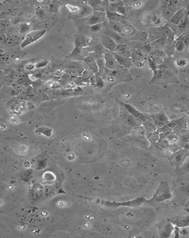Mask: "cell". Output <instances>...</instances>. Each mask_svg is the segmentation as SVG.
<instances>
[{"mask_svg": "<svg viewBox=\"0 0 189 238\" xmlns=\"http://www.w3.org/2000/svg\"><path fill=\"white\" fill-rule=\"evenodd\" d=\"M172 198L171 188L168 182L166 180H162L159 183L158 187L157 189L152 197L147 200L146 204H152L161 202L169 200Z\"/></svg>", "mask_w": 189, "mask_h": 238, "instance_id": "1", "label": "cell"}, {"mask_svg": "<svg viewBox=\"0 0 189 238\" xmlns=\"http://www.w3.org/2000/svg\"><path fill=\"white\" fill-rule=\"evenodd\" d=\"M188 157L189 150L186 148L180 149L171 155L170 157V161L172 166L179 169L183 166Z\"/></svg>", "mask_w": 189, "mask_h": 238, "instance_id": "2", "label": "cell"}, {"mask_svg": "<svg viewBox=\"0 0 189 238\" xmlns=\"http://www.w3.org/2000/svg\"><path fill=\"white\" fill-rule=\"evenodd\" d=\"M46 33V30H35L31 31L27 33L25 36V38L21 43V47L22 48L31 45L39 39L42 37Z\"/></svg>", "mask_w": 189, "mask_h": 238, "instance_id": "3", "label": "cell"}, {"mask_svg": "<svg viewBox=\"0 0 189 238\" xmlns=\"http://www.w3.org/2000/svg\"><path fill=\"white\" fill-rule=\"evenodd\" d=\"M175 227L168 220H163L158 225V230L161 238H169L172 232L174 231Z\"/></svg>", "mask_w": 189, "mask_h": 238, "instance_id": "4", "label": "cell"}, {"mask_svg": "<svg viewBox=\"0 0 189 238\" xmlns=\"http://www.w3.org/2000/svg\"><path fill=\"white\" fill-rule=\"evenodd\" d=\"M104 57L105 60V66L107 69L110 70H122L124 68L116 60L112 53L110 51L107 52L104 54Z\"/></svg>", "mask_w": 189, "mask_h": 238, "instance_id": "5", "label": "cell"}, {"mask_svg": "<svg viewBox=\"0 0 189 238\" xmlns=\"http://www.w3.org/2000/svg\"><path fill=\"white\" fill-rule=\"evenodd\" d=\"M172 77L170 72L167 69H157L153 72V76L152 79L149 82L150 85L157 84L159 82L168 79Z\"/></svg>", "mask_w": 189, "mask_h": 238, "instance_id": "6", "label": "cell"}, {"mask_svg": "<svg viewBox=\"0 0 189 238\" xmlns=\"http://www.w3.org/2000/svg\"><path fill=\"white\" fill-rule=\"evenodd\" d=\"M147 200L143 197L137 198L134 200L131 201L126 202H105V205L110 207H118V206H128V207H139L142 204L146 203Z\"/></svg>", "mask_w": 189, "mask_h": 238, "instance_id": "7", "label": "cell"}, {"mask_svg": "<svg viewBox=\"0 0 189 238\" xmlns=\"http://www.w3.org/2000/svg\"><path fill=\"white\" fill-rule=\"evenodd\" d=\"M167 220L171 222L174 226L179 228H185L189 226V215L171 216Z\"/></svg>", "mask_w": 189, "mask_h": 238, "instance_id": "8", "label": "cell"}, {"mask_svg": "<svg viewBox=\"0 0 189 238\" xmlns=\"http://www.w3.org/2000/svg\"><path fill=\"white\" fill-rule=\"evenodd\" d=\"M107 19V13L94 11L89 18L88 24L91 26L93 25L103 23Z\"/></svg>", "mask_w": 189, "mask_h": 238, "instance_id": "9", "label": "cell"}, {"mask_svg": "<svg viewBox=\"0 0 189 238\" xmlns=\"http://www.w3.org/2000/svg\"><path fill=\"white\" fill-rule=\"evenodd\" d=\"M101 42L105 49H108L111 53L116 52L118 44L111 38L107 35H104L101 38Z\"/></svg>", "mask_w": 189, "mask_h": 238, "instance_id": "10", "label": "cell"}, {"mask_svg": "<svg viewBox=\"0 0 189 238\" xmlns=\"http://www.w3.org/2000/svg\"><path fill=\"white\" fill-rule=\"evenodd\" d=\"M92 41V39L91 37L85 34H80L78 37H76L74 41V45L75 47L86 48L90 45Z\"/></svg>", "mask_w": 189, "mask_h": 238, "instance_id": "11", "label": "cell"}, {"mask_svg": "<svg viewBox=\"0 0 189 238\" xmlns=\"http://www.w3.org/2000/svg\"><path fill=\"white\" fill-rule=\"evenodd\" d=\"M145 57V53L140 50L134 49L132 53L131 58L132 62L137 67H142L143 66Z\"/></svg>", "mask_w": 189, "mask_h": 238, "instance_id": "12", "label": "cell"}, {"mask_svg": "<svg viewBox=\"0 0 189 238\" xmlns=\"http://www.w3.org/2000/svg\"><path fill=\"white\" fill-rule=\"evenodd\" d=\"M165 57V54L164 51L161 49H153L149 53V58L158 66L162 63Z\"/></svg>", "mask_w": 189, "mask_h": 238, "instance_id": "13", "label": "cell"}, {"mask_svg": "<svg viewBox=\"0 0 189 238\" xmlns=\"http://www.w3.org/2000/svg\"><path fill=\"white\" fill-rule=\"evenodd\" d=\"M86 48L75 47L71 54L68 55V57L73 60H83V59L87 57L86 55V53H87L86 51Z\"/></svg>", "mask_w": 189, "mask_h": 238, "instance_id": "14", "label": "cell"}, {"mask_svg": "<svg viewBox=\"0 0 189 238\" xmlns=\"http://www.w3.org/2000/svg\"><path fill=\"white\" fill-rule=\"evenodd\" d=\"M116 60L123 68H128L132 67L133 64L131 58H127L122 55H118L116 53H112Z\"/></svg>", "mask_w": 189, "mask_h": 238, "instance_id": "15", "label": "cell"}, {"mask_svg": "<svg viewBox=\"0 0 189 238\" xmlns=\"http://www.w3.org/2000/svg\"><path fill=\"white\" fill-rule=\"evenodd\" d=\"M178 10L176 7L167 6L162 9L161 14L162 18H164L165 20H170V19L172 18V16Z\"/></svg>", "mask_w": 189, "mask_h": 238, "instance_id": "16", "label": "cell"}, {"mask_svg": "<svg viewBox=\"0 0 189 238\" xmlns=\"http://www.w3.org/2000/svg\"><path fill=\"white\" fill-rule=\"evenodd\" d=\"M115 53L118 55H122L127 58H131L132 51L127 45L122 43L118 45L117 48L116 49Z\"/></svg>", "mask_w": 189, "mask_h": 238, "instance_id": "17", "label": "cell"}, {"mask_svg": "<svg viewBox=\"0 0 189 238\" xmlns=\"http://www.w3.org/2000/svg\"><path fill=\"white\" fill-rule=\"evenodd\" d=\"M90 6L92 7L94 11L98 12H105V9L107 7L106 1H91L88 2Z\"/></svg>", "mask_w": 189, "mask_h": 238, "instance_id": "18", "label": "cell"}, {"mask_svg": "<svg viewBox=\"0 0 189 238\" xmlns=\"http://www.w3.org/2000/svg\"><path fill=\"white\" fill-rule=\"evenodd\" d=\"M83 61L91 68L92 72L97 73L99 72V67L95 58L93 56H87Z\"/></svg>", "mask_w": 189, "mask_h": 238, "instance_id": "19", "label": "cell"}, {"mask_svg": "<svg viewBox=\"0 0 189 238\" xmlns=\"http://www.w3.org/2000/svg\"><path fill=\"white\" fill-rule=\"evenodd\" d=\"M185 10L184 8H181L178 10L177 12L175 13V14L172 16V18L170 19V22L171 23L174 25H178L180 22L182 21L183 18L185 16Z\"/></svg>", "mask_w": 189, "mask_h": 238, "instance_id": "20", "label": "cell"}, {"mask_svg": "<svg viewBox=\"0 0 189 238\" xmlns=\"http://www.w3.org/2000/svg\"><path fill=\"white\" fill-rule=\"evenodd\" d=\"M124 105L127 109L128 111L136 118L140 119L143 121H147V119H146V117L144 116L142 113H141L140 111H139L138 110L134 109L133 107H132V105H130L129 104H124Z\"/></svg>", "mask_w": 189, "mask_h": 238, "instance_id": "21", "label": "cell"}, {"mask_svg": "<svg viewBox=\"0 0 189 238\" xmlns=\"http://www.w3.org/2000/svg\"><path fill=\"white\" fill-rule=\"evenodd\" d=\"M105 35H107L108 37L111 38L118 45L123 43H122L123 39H122V37H121L120 33L116 32L115 31H112L111 29H108L106 31Z\"/></svg>", "mask_w": 189, "mask_h": 238, "instance_id": "22", "label": "cell"}, {"mask_svg": "<svg viewBox=\"0 0 189 238\" xmlns=\"http://www.w3.org/2000/svg\"><path fill=\"white\" fill-rule=\"evenodd\" d=\"M107 19H108L111 22L118 23L122 20L123 16L116 13L107 12Z\"/></svg>", "mask_w": 189, "mask_h": 238, "instance_id": "23", "label": "cell"}, {"mask_svg": "<svg viewBox=\"0 0 189 238\" xmlns=\"http://www.w3.org/2000/svg\"><path fill=\"white\" fill-rule=\"evenodd\" d=\"M93 12V9L91 6L87 4L84 5V6L82 8V12L80 13V16L82 17H86L87 16L91 15Z\"/></svg>", "mask_w": 189, "mask_h": 238, "instance_id": "24", "label": "cell"}, {"mask_svg": "<svg viewBox=\"0 0 189 238\" xmlns=\"http://www.w3.org/2000/svg\"><path fill=\"white\" fill-rule=\"evenodd\" d=\"M94 85L97 86L98 88H102L104 86V82L103 80L98 76H94L92 78Z\"/></svg>", "mask_w": 189, "mask_h": 238, "instance_id": "25", "label": "cell"}, {"mask_svg": "<svg viewBox=\"0 0 189 238\" xmlns=\"http://www.w3.org/2000/svg\"><path fill=\"white\" fill-rule=\"evenodd\" d=\"M185 44L182 41L178 39L177 42L175 43V49H176V51L179 53H182L184 51V49H185Z\"/></svg>", "mask_w": 189, "mask_h": 238, "instance_id": "26", "label": "cell"}, {"mask_svg": "<svg viewBox=\"0 0 189 238\" xmlns=\"http://www.w3.org/2000/svg\"><path fill=\"white\" fill-rule=\"evenodd\" d=\"M155 117L157 120H158L161 122L164 123L168 122V118L164 113H160L157 114L155 116Z\"/></svg>", "mask_w": 189, "mask_h": 238, "instance_id": "27", "label": "cell"}, {"mask_svg": "<svg viewBox=\"0 0 189 238\" xmlns=\"http://www.w3.org/2000/svg\"><path fill=\"white\" fill-rule=\"evenodd\" d=\"M189 25V18L187 16H185L183 18L182 21L180 22V23L178 25L179 28L184 29H186Z\"/></svg>", "mask_w": 189, "mask_h": 238, "instance_id": "28", "label": "cell"}, {"mask_svg": "<svg viewBox=\"0 0 189 238\" xmlns=\"http://www.w3.org/2000/svg\"><path fill=\"white\" fill-rule=\"evenodd\" d=\"M178 40L182 41L186 46L189 45V33L183 35L178 39Z\"/></svg>", "mask_w": 189, "mask_h": 238, "instance_id": "29", "label": "cell"}, {"mask_svg": "<svg viewBox=\"0 0 189 238\" xmlns=\"http://www.w3.org/2000/svg\"><path fill=\"white\" fill-rule=\"evenodd\" d=\"M66 7L70 12H78L80 10V8L79 7L74 6L70 5V4H67Z\"/></svg>", "mask_w": 189, "mask_h": 238, "instance_id": "30", "label": "cell"}, {"mask_svg": "<svg viewBox=\"0 0 189 238\" xmlns=\"http://www.w3.org/2000/svg\"><path fill=\"white\" fill-rule=\"evenodd\" d=\"M133 33V29H132L130 27H124L122 28V33L125 35H130Z\"/></svg>", "mask_w": 189, "mask_h": 238, "instance_id": "31", "label": "cell"}, {"mask_svg": "<svg viewBox=\"0 0 189 238\" xmlns=\"http://www.w3.org/2000/svg\"><path fill=\"white\" fill-rule=\"evenodd\" d=\"M187 64V60L184 58H182L177 61V65L180 67H185Z\"/></svg>", "mask_w": 189, "mask_h": 238, "instance_id": "32", "label": "cell"}, {"mask_svg": "<svg viewBox=\"0 0 189 238\" xmlns=\"http://www.w3.org/2000/svg\"><path fill=\"white\" fill-rule=\"evenodd\" d=\"M29 28H30L29 25H27V23H23L20 26V33H25L29 29Z\"/></svg>", "mask_w": 189, "mask_h": 238, "instance_id": "33", "label": "cell"}, {"mask_svg": "<svg viewBox=\"0 0 189 238\" xmlns=\"http://www.w3.org/2000/svg\"><path fill=\"white\" fill-rule=\"evenodd\" d=\"M102 26V23L91 26V30L92 32H98V31H99L101 29Z\"/></svg>", "mask_w": 189, "mask_h": 238, "instance_id": "34", "label": "cell"}, {"mask_svg": "<svg viewBox=\"0 0 189 238\" xmlns=\"http://www.w3.org/2000/svg\"><path fill=\"white\" fill-rule=\"evenodd\" d=\"M153 23L155 25H159L161 23V19L157 15H154L152 18Z\"/></svg>", "mask_w": 189, "mask_h": 238, "instance_id": "35", "label": "cell"}, {"mask_svg": "<svg viewBox=\"0 0 189 238\" xmlns=\"http://www.w3.org/2000/svg\"><path fill=\"white\" fill-rule=\"evenodd\" d=\"M48 63V61H40L38 63H37L36 64V67H42L45 66Z\"/></svg>", "mask_w": 189, "mask_h": 238, "instance_id": "36", "label": "cell"}, {"mask_svg": "<svg viewBox=\"0 0 189 238\" xmlns=\"http://www.w3.org/2000/svg\"><path fill=\"white\" fill-rule=\"evenodd\" d=\"M25 67L26 69L31 70H32V69H33L35 68V66L33 64H32V63H28V64L25 65Z\"/></svg>", "mask_w": 189, "mask_h": 238, "instance_id": "37", "label": "cell"}, {"mask_svg": "<svg viewBox=\"0 0 189 238\" xmlns=\"http://www.w3.org/2000/svg\"><path fill=\"white\" fill-rule=\"evenodd\" d=\"M142 5V2H140V1H137V2H135L133 4V7H134V8H139V7H140Z\"/></svg>", "mask_w": 189, "mask_h": 238, "instance_id": "38", "label": "cell"}, {"mask_svg": "<svg viewBox=\"0 0 189 238\" xmlns=\"http://www.w3.org/2000/svg\"><path fill=\"white\" fill-rule=\"evenodd\" d=\"M184 192H185L186 195L189 197V185H188V186H186L185 187L184 189Z\"/></svg>", "mask_w": 189, "mask_h": 238, "instance_id": "39", "label": "cell"}, {"mask_svg": "<svg viewBox=\"0 0 189 238\" xmlns=\"http://www.w3.org/2000/svg\"><path fill=\"white\" fill-rule=\"evenodd\" d=\"M184 170L186 171H189V162L186 163L184 165Z\"/></svg>", "mask_w": 189, "mask_h": 238, "instance_id": "40", "label": "cell"}, {"mask_svg": "<svg viewBox=\"0 0 189 238\" xmlns=\"http://www.w3.org/2000/svg\"><path fill=\"white\" fill-rule=\"evenodd\" d=\"M186 114H187V115H188V116H189V111H187V113H186Z\"/></svg>", "mask_w": 189, "mask_h": 238, "instance_id": "41", "label": "cell"}]
</instances>
